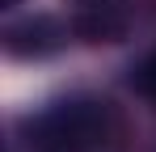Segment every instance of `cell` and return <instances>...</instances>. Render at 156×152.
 Returning <instances> with one entry per match:
<instances>
[{
	"instance_id": "cell-1",
	"label": "cell",
	"mask_w": 156,
	"mask_h": 152,
	"mask_svg": "<svg viewBox=\"0 0 156 152\" xmlns=\"http://www.w3.org/2000/svg\"><path fill=\"white\" fill-rule=\"evenodd\" d=\"M118 131L114 106L101 97H63L21 123L30 152H93Z\"/></svg>"
},
{
	"instance_id": "cell-2",
	"label": "cell",
	"mask_w": 156,
	"mask_h": 152,
	"mask_svg": "<svg viewBox=\"0 0 156 152\" xmlns=\"http://www.w3.org/2000/svg\"><path fill=\"white\" fill-rule=\"evenodd\" d=\"M131 21V0H76V30L89 42H118Z\"/></svg>"
},
{
	"instance_id": "cell-3",
	"label": "cell",
	"mask_w": 156,
	"mask_h": 152,
	"mask_svg": "<svg viewBox=\"0 0 156 152\" xmlns=\"http://www.w3.org/2000/svg\"><path fill=\"white\" fill-rule=\"evenodd\" d=\"M59 42H63V30L51 17H34V21H21L9 30V51H17V55H47Z\"/></svg>"
},
{
	"instance_id": "cell-4",
	"label": "cell",
	"mask_w": 156,
	"mask_h": 152,
	"mask_svg": "<svg viewBox=\"0 0 156 152\" xmlns=\"http://www.w3.org/2000/svg\"><path fill=\"white\" fill-rule=\"evenodd\" d=\"M139 85H144V89H148V93L156 97V55L148 59V68H144V76H139Z\"/></svg>"
},
{
	"instance_id": "cell-5",
	"label": "cell",
	"mask_w": 156,
	"mask_h": 152,
	"mask_svg": "<svg viewBox=\"0 0 156 152\" xmlns=\"http://www.w3.org/2000/svg\"><path fill=\"white\" fill-rule=\"evenodd\" d=\"M13 4H17V0H4V9H13Z\"/></svg>"
}]
</instances>
